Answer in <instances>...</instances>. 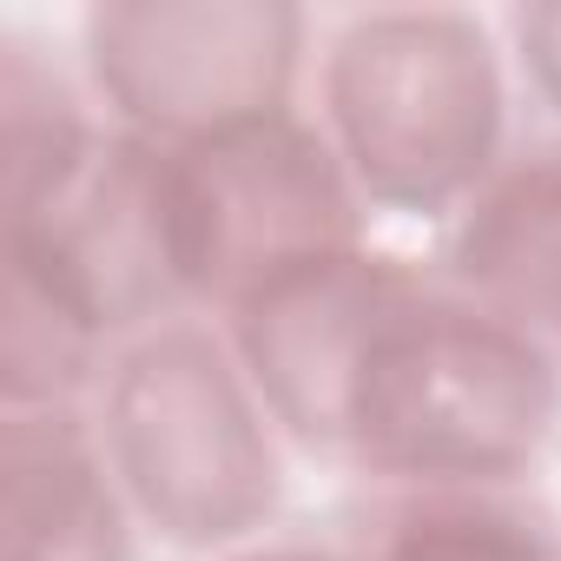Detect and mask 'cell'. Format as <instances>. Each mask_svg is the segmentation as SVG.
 I'll list each match as a JSON object with an SVG mask.
<instances>
[{"label": "cell", "mask_w": 561, "mask_h": 561, "mask_svg": "<svg viewBox=\"0 0 561 561\" xmlns=\"http://www.w3.org/2000/svg\"><path fill=\"white\" fill-rule=\"evenodd\" d=\"M561 430V357L397 257L370 305L324 456L397 489H502Z\"/></svg>", "instance_id": "1"}, {"label": "cell", "mask_w": 561, "mask_h": 561, "mask_svg": "<svg viewBox=\"0 0 561 561\" xmlns=\"http://www.w3.org/2000/svg\"><path fill=\"white\" fill-rule=\"evenodd\" d=\"M318 126L364 205L456 218L508 159V87L489 27L462 8H370L324 47Z\"/></svg>", "instance_id": "2"}, {"label": "cell", "mask_w": 561, "mask_h": 561, "mask_svg": "<svg viewBox=\"0 0 561 561\" xmlns=\"http://www.w3.org/2000/svg\"><path fill=\"white\" fill-rule=\"evenodd\" d=\"M100 449L139 528L172 548H244L285 495L277 430L225 331L172 318L100 377Z\"/></svg>", "instance_id": "3"}, {"label": "cell", "mask_w": 561, "mask_h": 561, "mask_svg": "<svg viewBox=\"0 0 561 561\" xmlns=\"http://www.w3.org/2000/svg\"><path fill=\"white\" fill-rule=\"evenodd\" d=\"M172 244L185 305L225 324L271 285L364 244V198L324 126L271 113L192 146H165Z\"/></svg>", "instance_id": "4"}, {"label": "cell", "mask_w": 561, "mask_h": 561, "mask_svg": "<svg viewBox=\"0 0 561 561\" xmlns=\"http://www.w3.org/2000/svg\"><path fill=\"white\" fill-rule=\"evenodd\" d=\"M298 60L305 14L277 0H113L87 14L93 93L152 146L291 113Z\"/></svg>", "instance_id": "5"}, {"label": "cell", "mask_w": 561, "mask_h": 561, "mask_svg": "<svg viewBox=\"0 0 561 561\" xmlns=\"http://www.w3.org/2000/svg\"><path fill=\"white\" fill-rule=\"evenodd\" d=\"M8 271L60 291L106 344L172 324L185 305L165 146L100 126L93 146L27 198H8Z\"/></svg>", "instance_id": "6"}, {"label": "cell", "mask_w": 561, "mask_h": 561, "mask_svg": "<svg viewBox=\"0 0 561 561\" xmlns=\"http://www.w3.org/2000/svg\"><path fill=\"white\" fill-rule=\"evenodd\" d=\"M443 285L561 357V139L508 152L449 218Z\"/></svg>", "instance_id": "7"}, {"label": "cell", "mask_w": 561, "mask_h": 561, "mask_svg": "<svg viewBox=\"0 0 561 561\" xmlns=\"http://www.w3.org/2000/svg\"><path fill=\"white\" fill-rule=\"evenodd\" d=\"M0 561H133V508L80 410L0 423Z\"/></svg>", "instance_id": "8"}, {"label": "cell", "mask_w": 561, "mask_h": 561, "mask_svg": "<svg viewBox=\"0 0 561 561\" xmlns=\"http://www.w3.org/2000/svg\"><path fill=\"white\" fill-rule=\"evenodd\" d=\"M357 561H561V541L502 489H403Z\"/></svg>", "instance_id": "9"}, {"label": "cell", "mask_w": 561, "mask_h": 561, "mask_svg": "<svg viewBox=\"0 0 561 561\" xmlns=\"http://www.w3.org/2000/svg\"><path fill=\"white\" fill-rule=\"evenodd\" d=\"M106 337L41 277L8 271L0 291V390L8 410H80L106 377Z\"/></svg>", "instance_id": "10"}, {"label": "cell", "mask_w": 561, "mask_h": 561, "mask_svg": "<svg viewBox=\"0 0 561 561\" xmlns=\"http://www.w3.org/2000/svg\"><path fill=\"white\" fill-rule=\"evenodd\" d=\"M515 34V60L535 87V100L561 119V0H541V8H515L508 14Z\"/></svg>", "instance_id": "11"}, {"label": "cell", "mask_w": 561, "mask_h": 561, "mask_svg": "<svg viewBox=\"0 0 561 561\" xmlns=\"http://www.w3.org/2000/svg\"><path fill=\"white\" fill-rule=\"evenodd\" d=\"M225 561H357V554H331V548H305V541H264V548H231Z\"/></svg>", "instance_id": "12"}]
</instances>
